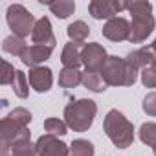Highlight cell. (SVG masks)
Here are the masks:
<instances>
[{"label": "cell", "mask_w": 156, "mask_h": 156, "mask_svg": "<svg viewBox=\"0 0 156 156\" xmlns=\"http://www.w3.org/2000/svg\"><path fill=\"white\" fill-rule=\"evenodd\" d=\"M140 75H141L143 87H147V88H156V64L143 68Z\"/></svg>", "instance_id": "cell-27"}, {"label": "cell", "mask_w": 156, "mask_h": 156, "mask_svg": "<svg viewBox=\"0 0 156 156\" xmlns=\"http://www.w3.org/2000/svg\"><path fill=\"white\" fill-rule=\"evenodd\" d=\"M44 130L46 134H51V136H64L68 130V125L61 121L59 118H48L44 121Z\"/></svg>", "instance_id": "cell-24"}, {"label": "cell", "mask_w": 156, "mask_h": 156, "mask_svg": "<svg viewBox=\"0 0 156 156\" xmlns=\"http://www.w3.org/2000/svg\"><path fill=\"white\" fill-rule=\"evenodd\" d=\"M101 77L108 87H127V66L125 59L118 55H108L107 62L101 68Z\"/></svg>", "instance_id": "cell-6"}, {"label": "cell", "mask_w": 156, "mask_h": 156, "mask_svg": "<svg viewBox=\"0 0 156 156\" xmlns=\"http://www.w3.org/2000/svg\"><path fill=\"white\" fill-rule=\"evenodd\" d=\"M94 143L85 140V138H79V140H73L72 145H70V152L68 156H94Z\"/></svg>", "instance_id": "cell-21"}, {"label": "cell", "mask_w": 156, "mask_h": 156, "mask_svg": "<svg viewBox=\"0 0 156 156\" xmlns=\"http://www.w3.org/2000/svg\"><path fill=\"white\" fill-rule=\"evenodd\" d=\"M51 51H53L51 48L31 44V46H28V48H26V51L22 53L20 61H22L26 66H30V68H37V66H41L46 59H50Z\"/></svg>", "instance_id": "cell-13"}, {"label": "cell", "mask_w": 156, "mask_h": 156, "mask_svg": "<svg viewBox=\"0 0 156 156\" xmlns=\"http://www.w3.org/2000/svg\"><path fill=\"white\" fill-rule=\"evenodd\" d=\"M0 136H2V156H8V152L19 145V143H26L31 141V132L26 125H20L17 121H13L11 118H4L0 121Z\"/></svg>", "instance_id": "cell-4"}, {"label": "cell", "mask_w": 156, "mask_h": 156, "mask_svg": "<svg viewBox=\"0 0 156 156\" xmlns=\"http://www.w3.org/2000/svg\"><path fill=\"white\" fill-rule=\"evenodd\" d=\"M138 134H140V140L156 152V123H151V121L141 123Z\"/></svg>", "instance_id": "cell-23"}, {"label": "cell", "mask_w": 156, "mask_h": 156, "mask_svg": "<svg viewBox=\"0 0 156 156\" xmlns=\"http://www.w3.org/2000/svg\"><path fill=\"white\" fill-rule=\"evenodd\" d=\"M26 48H28V44L24 42V39H20L17 35H9L2 42V50L6 53H9V55H15V57H22V53L26 51Z\"/></svg>", "instance_id": "cell-19"}, {"label": "cell", "mask_w": 156, "mask_h": 156, "mask_svg": "<svg viewBox=\"0 0 156 156\" xmlns=\"http://www.w3.org/2000/svg\"><path fill=\"white\" fill-rule=\"evenodd\" d=\"M8 118H11L13 121H17V123H20V125H30V121H31V112L28 110V108H24V107H17L15 110H11L9 114H8Z\"/></svg>", "instance_id": "cell-26"}, {"label": "cell", "mask_w": 156, "mask_h": 156, "mask_svg": "<svg viewBox=\"0 0 156 156\" xmlns=\"http://www.w3.org/2000/svg\"><path fill=\"white\" fill-rule=\"evenodd\" d=\"M81 83H83V72L79 68H62L59 72V87L75 88Z\"/></svg>", "instance_id": "cell-16"}, {"label": "cell", "mask_w": 156, "mask_h": 156, "mask_svg": "<svg viewBox=\"0 0 156 156\" xmlns=\"http://www.w3.org/2000/svg\"><path fill=\"white\" fill-rule=\"evenodd\" d=\"M8 156H39V154H37V147H35L31 141H26V143L15 145V147L8 152Z\"/></svg>", "instance_id": "cell-25"}, {"label": "cell", "mask_w": 156, "mask_h": 156, "mask_svg": "<svg viewBox=\"0 0 156 156\" xmlns=\"http://www.w3.org/2000/svg\"><path fill=\"white\" fill-rule=\"evenodd\" d=\"M125 59H127L129 62H132L138 70H143V68H147V66L156 64V51L152 50V46H143V48H140V50L130 51Z\"/></svg>", "instance_id": "cell-14"}, {"label": "cell", "mask_w": 156, "mask_h": 156, "mask_svg": "<svg viewBox=\"0 0 156 156\" xmlns=\"http://www.w3.org/2000/svg\"><path fill=\"white\" fill-rule=\"evenodd\" d=\"M66 33L70 37V42H77V44H83L90 33V28L87 26V22L83 20H75L66 28Z\"/></svg>", "instance_id": "cell-17"}, {"label": "cell", "mask_w": 156, "mask_h": 156, "mask_svg": "<svg viewBox=\"0 0 156 156\" xmlns=\"http://www.w3.org/2000/svg\"><path fill=\"white\" fill-rule=\"evenodd\" d=\"M123 9H127V2H116V0H92L88 4V11L96 20H110Z\"/></svg>", "instance_id": "cell-8"}, {"label": "cell", "mask_w": 156, "mask_h": 156, "mask_svg": "<svg viewBox=\"0 0 156 156\" xmlns=\"http://www.w3.org/2000/svg\"><path fill=\"white\" fill-rule=\"evenodd\" d=\"M151 46H152V50H154V51H156V39H154V42H152V44H151Z\"/></svg>", "instance_id": "cell-30"}, {"label": "cell", "mask_w": 156, "mask_h": 156, "mask_svg": "<svg viewBox=\"0 0 156 156\" xmlns=\"http://www.w3.org/2000/svg\"><path fill=\"white\" fill-rule=\"evenodd\" d=\"M31 41L33 44L37 46H46V48H55V35H53V30H51V22L48 17H42L35 22V28H33V33H31Z\"/></svg>", "instance_id": "cell-11"}, {"label": "cell", "mask_w": 156, "mask_h": 156, "mask_svg": "<svg viewBox=\"0 0 156 156\" xmlns=\"http://www.w3.org/2000/svg\"><path fill=\"white\" fill-rule=\"evenodd\" d=\"M81 57H83V64H85L87 72H101L103 64L108 59L107 50L99 42H88V44H85Z\"/></svg>", "instance_id": "cell-7"}, {"label": "cell", "mask_w": 156, "mask_h": 156, "mask_svg": "<svg viewBox=\"0 0 156 156\" xmlns=\"http://www.w3.org/2000/svg\"><path fill=\"white\" fill-rule=\"evenodd\" d=\"M50 11L57 17V19H68L70 15H73L75 11V2L72 0H59V2H48Z\"/></svg>", "instance_id": "cell-20"}, {"label": "cell", "mask_w": 156, "mask_h": 156, "mask_svg": "<svg viewBox=\"0 0 156 156\" xmlns=\"http://www.w3.org/2000/svg\"><path fill=\"white\" fill-rule=\"evenodd\" d=\"M127 11L132 15L129 42L140 44L154 31V26H156V20L152 17V4L151 2H127Z\"/></svg>", "instance_id": "cell-1"}, {"label": "cell", "mask_w": 156, "mask_h": 156, "mask_svg": "<svg viewBox=\"0 0 156 156\" xmlns=\"http://www.w3.org/2000/svg\"><path fill=\"white\" fill-rule=\"evenodd\" d=\"M83 46L77 44V42H68L64 48H62V53H61V62L64 68H79L83 64Z\"/></svg>", "instance_id": "cell-15"}, {"label": "cell", "mask_w": 156, "mask_h": 156, "mask_svg": "<svg viewBox=\"0 0 156 156\" xmlns=\"http://www.w3.org/2000/svg\"><path fill=\"white\" fill-rule=\"evenodd\" d=\"M141 108L147 116H152L156 118V92H151L143 98V103H141Z\"/></svg>", "instance_id": "cell-29"}, {"label": "cell", "mask_w": 156, "mask_h": 156, "mask_svg": "<svg viewBox=\"0 0 156 156\" xmlns=\"http://www.w3.org/2000/svg\"><path fill=\"white\" fill-rule=\"evenodd\" d=\"M6 20H8V26L13 31V35L20 37V39L33 33L35 22H37L35 17L22 4H11L8 8V11H6Z\"/></svg>", "instance_id": "cell-5"}, {"label": "cell", "mask_w": 156, "mask_h": 156, "mask_svg": "<svg viewBox=\"0 0 156 156\" xmlns=\"http://www.w3.org/2000/svg\"><path fill=\"white\" fill-rule=\"evenodd\" d=\"M98 105L92 99H77L64 107V123L73 132H85L92 127Z\"/></svg>", "instance_id": "cell-2"}, {"label": "cell", "mask_w": 156, "mask_h": 156, "mask_svg": "<svg viewBox=\"0 0 156 156\" xmlns=\"http://www.w3.org/2000/svg\"><path fill=\"white\" fill-rule=\"evenodd\" d=\"M37 154L39 156H68L70 152V147L61 141L57 136H51V134H42L37 143Z\"/></svg>", "instance_id": "cell-9"}, {"label": "cell", "mask_w": 156, "mask_h": 156, "mask_svg": "<svg viewBox=\"0 0 156 156\" xmlns=\"http://www.w3.org/2000/svg\"><path fill=\"white\" fill-rule=\"evenodd\" d=\"M28 81H30V87L35 90V92H48L53 85V73L48 66H37V68H30V73H28Z\"/></svg>", "instance_id": "cell-12"}, {"label": "cell", "mask_w": 156, "mask_h": 156, "mask_svg": "<svg viewBox=\"0 0 156 156\" xmlns=\"http://www.w3.org/2000/svg\"><path fill=\"white\" fill-rule=\"evenodd\" d=\"M11 88H13V94L17 98H20V99L28 98V94H30V81H28V77H26V73L22 70H17Z\"/></svg>", "instance_id": "cell-22"}, {"label": "cell", "mask_w": 156, "mask_h": 156, "mask_svg": "<svg viewBox=\"0 0 156 156\" xmlns=\"http://www.w3.org/2000/svg\"><path fill=\"white\" fill-rule=\"evenodd\" d=\"M103 37L112 42H123L130 37V22L123 17H114L103 26Z\"/></svg>", "instance_id": "cell-10"}, {"label": "cell", "mask_w": 156, "mask_h": 156, "mask_svg": "<svg viewBox=\"0 0 156 156\" xmlns=\"http://www.w3.org/2000/svg\"><path fill=\"white\" fill-rule=\"evenodd\" d=\"M15 73H17L15 66L9 61H2V75H0V83H2V85H13Z\"/></svg>", "instance_id": "cell-28"}, {"label": "cell", "mask_w": 156, "mask_h": 156, "mask_svg": "<svg viewBox=\"0 0 156 156\" xmlns=\"http://www.w3.org/2000/svg\"><path fill=\"white\" fill-rule=\"evenodd\" d=\"M83 85H85V88H88L96 94L105 92L107 87H108L99 72H83Z\"/></svg>", "instance_id": "cell-18"}, {"label": "cell", "mask_w": 156, "mask_h": 156, "mask_svg": "<svg viewBox=\"0 0 156 156\" xmlns=\"http://www.w3.org/2000/svg\"><path fill=\"white\" fill-rule=\"evenodd\" d=\"M103 129L108 140L118 147V149H127L134 141V127L132 123L116 108L108 110L105 119H103Z\"/></svg>", "instance_id": "cell-3"}]
</instances>
